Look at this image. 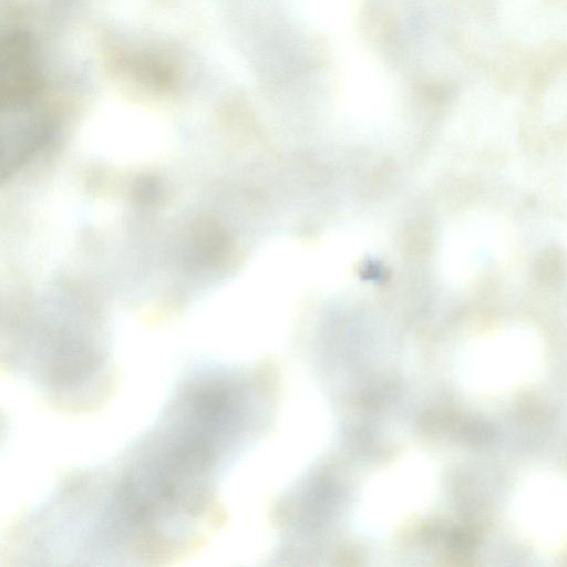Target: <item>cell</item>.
I'll return each instance as SVG.
<instances>
[{
	"label": "cell",
	"mask_w": 567,
	"mask_h": 567,
	"mask_svg": "<svg viewBox=\"0 0 567 567\" xmlns=\"http://www.w3.org/2000/svg\"><path fill=\"white\" fill-rule=\"evenodd\" d=\"M241 374L231 361H186L138 435L65 472L20 516L28 558L38 566H158L202 548L223 523L221 482L254 447Z\"/></svg>",
	"instance_id": "1"
},
{
	"label": "cell",
	"mask_w": 567,
	"mask_h": 567,
	"mask_svg": "<svg viewBox=\"0 0 567 567\" xmlns=\"http://www.w3.org/2000/svg\"><path fill=\"white\" fill-rule=\"evenodd\" d=\"M565 271V259L557 249H547L537 261V272L542 280L557 282Z\"/></svg>",
	"instance_id": "2"
}]
</instances>
